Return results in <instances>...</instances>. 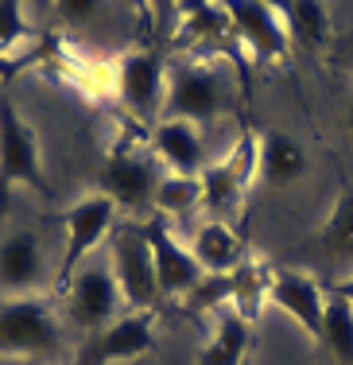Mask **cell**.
<instances>
[{
    "label": "cell",
    "mask_w": 353,
    "mask_h": 365,
    "mask_svg": "<svg viewBox=\"0 0 353 365\" xmlns=\"http://www.w3.org/2000/svg\"><path fill=\"white\" fill-rule=\"evenodd\" d=\"M23 187L47 198L55 195V182H51L47 163H43V136L20 113V106L0 93V225L8 218L16 190Z\"/></svg>",
    "instance_id": "1"
},
{
    "label": "cell",
    "mask_w": 353,
    "mask_h": 365,
    "mask_svg": "<svg viewBox=\"0 0 353 365\" xmlns=\"http://www.w3.org/2000/svg\"><path fill=\"white\" fill-rule=\"evenodd\" d=\"M63 354V323L51 299L20 295L0 299V358L4 361H55Z\"/></svg>",
    "instance_id": "2"
},
{
    "label": "cell",
    "mask_w": 353,
    "mask_h": 365,
    "mask_svg": "<svg viewBox=\"0 0 353 365\" xmlns=\"http://www.w3.org/2000/svg\"><path fill=\"white\" fill-rule=\"evenodd\" d=\"M159 182H163V171L156 155L136 152L132 144H117L98 171V190L105 198H113L120 214H148L152 218Z\"/></svg>",
    "instance_id": "3"
},
{
    "label": "cell",
    "mask_w": 353,
    "mask_h": 365,
    "mask_svg": "<svg viewBox=\"0 0 353 365\" xmlns=\"http://www.w3.org/2000/svg\"><path fill=\"white\" fill-rule=\"evenodd\" d=\"M109 268H113V280H117L120 295H125L128 311H156L163 292H159L152 249H148V237H144L140 222L117 225L109 233Z\"/></svg>",
    "instance_id": "4"
},
{
    "label": "cell",
    "mask_w": 353,
    "mask_h": 365,
    "mask_svg": "<svg viewBox=\"0 0 353 365\" xmlns=\"http://www.w3.org/2000/svg\"><path fill=\"white\" fill-rule=\"evenodd\" d=\"M117 214L120 210L113 206V198H105L101 190L82 195L78 202L66 210V218H63L66 245H63V260H58V276H55L58 288H66L85 260H93V253L101 249V241H109V233L117 230Z\"/></svg>",
    "instance_id": "5"
},
{
    "label": "cell",
    "mask_w": 353,
    "mask_h": 365,
    "mask_svg": "<svg viewBox=\"0 0 353 365\" xmlns=\"http://www.w3.org/2000/svg\"><path fill=\"white\" fill-rule=\"evenodd\" d=\"M63 292H66V319H70V327L82 330V338L105 330L113 319H120V307H125V295L113 280L109 260H85Z\"/></svg>",
    "instance_id": "6"
},
{
    "label": "cell",
    "mask_w": 353,
    "mask_h": 365,
    "mask_svg": "<svg viewBox=\"0 0 353 365\" xmlns=\"http://www.w3.org/2000/svg\"><path fill=\"white\" fill-rule=\"evenodd\" d=\"M156 346V311H125L105 330L85 334L74 350V365H125L140 361Z\"/></svg>",
    "instance_id": "7"
},
{
    "label": "cell",
    "mask_w": 353,
    "mask_h": 365,
    "mask_svg": "<svg viewBox=\"0 0 353 365\" xmlns=\"http://www.w3.org/2000/svg\"><path fill=\"white\" fill-rule=\"evenodd\" d=\"M256 182V136H241V140L229 148V155L206 163V171L198 175V187H202V206L214 214V218L226 222L229 214L241 210L248 187Z\"/></svg>",
    "instance_id": "8"
},
{
    "label": "cell",
    "mask_w": 353,
    "mask_h": 365,
    "mask_svg": "<svg viewBox=\"0 0 353 365\" xmlns=\"http://www.w3.org/2000/svg\"><path fill=\"white\" fill-rule=\"evenodd\" d=\"M140 225H144V237H148V249H152V264H156V280H159L163 299H186L206 276L191 241L179 237L171 230V222L159 218V214L144 218Z\"/></svg>",
    "instance_id": "9"
},
{
    "label": "cell",
    "mask_w": 353,
    "mask_h": 365,
    "mask_svg": "<svg viewBox=\"0 0 353 365\" xmlns=\"http://www.w3.org/2000/svg\"><path fill=\"white\" fill-rule=\"evenodd\" d=\"M295 260H307L315 272H326L322 284L353 276V187H342L326 225L295 249Z\"/></svg>",
    "instance_id": "10"
},
{
    "label": "cell",
    "mask_w": 353,
    "mask_h": 365,
    "mask_svg": "<svg viewBox=\"0 0 353 365\" xmlns=\"http://www.w3.org/2000/svg\"><path fill=\"white\" fill-rule=\"evenodd\" d=\"M113 93L136 120H159L167 101V63L156 51H128L117 58Z\"/></svg>",
    "instance_id": "11"
},
{
    "label": "cell",
    "mask_w": 353,
    "mask_h": 365,
    "mask_svg": "<svg viewBox=\"0 0 353 365\" xmlns=\"http://www.w3.org/2000/svg\"><path fill=\"white\" fill-rule=\"evenodd\" d=\"M226 109V86L210 66L183 63L167 71V101H163V117H179V120H206L221 117Z\"/></svg>",
    "instance_id": "12"
},
{
    "label": "cell",
    "mask_w": 353,
    "mask_h": 365,
    "mask_svg": "<svg viewBox=\"0 0 353 365\" xmlns=\"http://www.w3.org/2000/svg\"><path fill=\"white\" fill-rule=\"evenodd\" d=\"M221 12H226L229 28L237 31V39L256 58H268V63H283L288 58L291 36L272 0H221Z\"/></svg>",
    "instance_id": "13"
},
{
    "label": "cell",
    "mask_w": 353,
    "mask_h": 365,
    "mask_svg": "<svg viewBox=\"0 0 353 365\" xmlns=\"http://www.w3.org/2000/svg\"><path fill=\"white\" fill-rule=\"evenodd\" d=\"M268 303L283 315H291L303 334L315 346H322V323H326V288L318 276H311L307 268H275L272 272V292Z\"/></svg>",
    "instance_id": "14"
},
{
    "label": "cell",
    "mask_w": 353,
    "mask_h": 365,
    "mask_svg": "<svg viewBox=\"0 0 353 365\" xmlns=\"http://www.w3.org/2000/svg\"><path fill=\"white\" fill-rule=\"evenodd\" d=\"M47 253L31 230H12L0 237V295L20 299V295H39L51 280Z\"/></svg>",
    "instance_id": "15"
},
{
    "label": "cell",
    "mask_w": 353,
    "mask_h": 365,
    "mask_svg": "<svg viewBox=\"0 0 353 365\" xmlns=\"http://www.w3.org/2000/svg\"><path fill=\"white\" fill-rule=\"evenodd\" d=\"M152 155L159 168H167L171 175L183 179H198L206 171V136L194 120H179V117H159L152 125Z\"/></svg>",
    "instance_id": "16"
},
{
    "label": "cell",
    "mask_w": 353,
    "mask_h": 365,
    "mask_svg": "<svg viewBox=\"0 0 353 365\" xmlns=\"http://www.w3.org/2000/svg\"><path fill=\"white\" fill-rule=\"evenodd\" d=\"M311 171V155H307L303 140H295L291 133L268 128L256 136V179L272 190H283L291 182H299Z\"/></svg>",
    "instance_id": "17"
},
{
    "label": "cell",
    "mask_w": 353,
    "mask_h": 365,
    "mask_svg": "<svg viewBox=\"0 0 353 365\" xmlns=\"http://www.w3.org/2000/svg\"><path fill=\"white\" fill-rule=\"evenodd\" d=\"M191 249H194L198 264H202V272H210V276H229L248 260L245 237L221 218H210V222L198 225L194 237H191Z\"/></svg>",
    "instance_id": "18"
},
{
    "label": "cell",
    "mask_w": 353,
    "mask_h": 365,
    "mask_svg": "<svg viewBox=\"0 0 353 365\" xmlns=\"http://www.w3.org/2000/svg\"><path fill=\"white\" fill-rule=\"evenodd\" d=\"M248 346H253V319H245L237 307H221L218 323H214L210 342L198 350L194 365H245Z\"/></svg>",
    "instance_id": "19"
},
{
    "label": "cell",
    "mask_w": 353,
    "mask_h": 365,
    "mask_svg": "<svg viewBox=\"0 0 353 365\" xmlns=\"http://www.w3.org/2000/svg\"><path fill=\"white\" fill-rule=\"evenodd\" d=\"M280 16L288 24V36L299 47H326L330 39V12H326L322 0H280Z\"/></svg>",
    "instance_id": "20"
},
{
    "label": "cell",
    "mask_w": 353,
    "mask_h": 365,
    "mask_svg": "<svg viewBox=\"0 0 353 365\" xmlns=\"http://www.w3.org/2000/svg\"><path fill=\"white\" fill-rule=\"evenodd\" d=\"M272 264H260V260H245L237 272H229V307H237L245 319H256L260 307L268 303L272 292Z\"/></svg>",
    "instance_id": "21"
},
{
    "label": "cell",
    "mask_w": 353,
    "mask_h": 365,
    "mask_svg": "<svg viewBox=\"0 0 353 365\" xmlns=\"http://www.w3.org/2000/svg\"><path fill=\"white\" fill-rule=\"evenodd\" d=\"M318 350L334 365H353V307L338 295H326V323Z\"/></svg>",
    "instance_id": "22"
},
{
    "label": "cell",
    "mask_w": 353,
    "mask_h": 365,
    "mask_svg": "<svg viewBox=\"0 0 353 365\" xmlns=\"http://www.w3.org/2000/svg\"><path fill=\"white\" fill-rule=\"evenodd\" d=\"M202 206V187L198 179H183V175H163L159 190H156V214L159 218H179Z\"/></svg>",
    "instance_id": "23"
},
{
    "label": "cell",
    "mask_w": 353,
    "mask_h": 365,
    "mask_svg": "<svg viewBox=\"0 0 353 365\" xmlns=\"http://www.w3.org/2000/svg\"><path fill=\"white\" fill-rule=\"evenodd\" d=\"M31 24L28 12H23V0H0V55L12 47H20L28 39Z\"/></svg>",
    "instance_id": "24"
},
{
    "label": "cell",
    "mask_w": 353,
    "mask_h": 365,
    "mask_svg": "<svg viewBox=\"0 0 353 365\" xmlns=\"http://www.w3.org/2000/svg\"><path fill=\"white\" fill-rule=\"evenodd\" d=\"M55 12H58L63 24L82 28V24H90L93 16L101 12V0H55Z\"/></svg>",
    "instance_id": "25"
},
{
    "label": "cell",
    "mask_w": 353,
    "mask_h": 365,
    "mask_svg": "<svg viewBox=\"0 0 353 365\" xmlns=\"http://www.w3.org/2000/svg\"><path fill=\"white\" fill-rule=\"evenodd\" d=\"M326 295H338V299H346L349 307H353V276H342V280H330V284H322Z\"/></svg>",
    "instance_id": "26"
},
{
    "label": "cell",
    "mask_w": 353,
    "mask_h": 365,
    "mask_svg": "<svg viewBox=\"0 0 353 365\" xmlns=\"http://www.w3.org/2000/svg\"><path fill=\"white\" fill-rule=\"evenodd\" d=\"M179 8V0H148V16L156 24H167V16Z\"/></svg>",
    "instance_id": "27"
},
{
    "label": "cell",
    "mask_w": 353,
    "mask_h": 365,
    "mask_svg": "<svg viewBox=\"0 0 353 365\" xmlns=\"http://www.w3.org/2000/svg\"><path fill=\"white\" fill-rule=\"evenodd\" d=\"M342 66H346V71H353V39L346 43V51H342Z\"/></svg>",
    "instance_id": "28"
},
{
    "label": "cell",
    "mask_w": 353,
    "mask_h": 365,
    "mask_svg": "<svg viewBox=\"0 0 353 365\" xmlns=\"http://www.w3.org/2000/svg\"><path fill=\"white\" fill-rule=\"evenodd\" d=\"M346 128H349V136H353V98L346 101Z\"/></svg>",
    "instance_id": "29"
},
{
    "label": "cell",
    "mask_w": 353,
    "mask_h": 365,
    "mask_svg": "<svg viewBox=\"0 0 353 365\" xmlns=\"http://www.w3.org/2000/svg\"><path fill=\"white\" fill-rule=\"evenodd\" d=\"M125 4H132L136 12H144V16H148V0H125Z\"/></svg>",
    "instance_id": "30"
},
{
    "label": "cell",
    "mask_w": 353,
    "mask_h": 365,
    "mask_svg": "<svg viewBox=\"0 0 353 365\" xmlns=\"http://www.w3.org/2000/svg\"><path fill=\"white\" fill-rule=\"evenodd\" d=\"M245 365H253V361H245Z\"/></svg>",
    "instance_id": "31"
}]
</instances>
